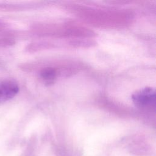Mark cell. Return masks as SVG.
Here are the masks:
<instances>
[{
  "label": "cell",
  "instance_id": "cell-3",
  "mask_svg": "<svg viewBox=\"0 0 156 156\" xmlns=\"http://www.w3.org/2000/svg\"><path fill=\"white\" fill-rule=\"evenodd\" d=\"M41 78L47 82H51L54 80L56 77V72L52 68H46L41 70L40 73Z\"/></svg>",
  "mask_w": 156,
  "mask_h": 156
},
{
  "label": "cell",
  "instance_id": "cell-2",
  "mask_svg": "<svg viewBox=\"0 0 156 156\" xmlns=\"http://www.w3.org/2000/svg\"><path fill=\"white\" fill-rule=\"evenodd\" d=\"M19 91L18 84L10 80L0 81V103L13 98Z\"/></svg>",
  "mask_w": 156,
  "mask_h": 156
},
{
  "label": "cell",
  "instance_id": "cell-1",
  "mask_svg": "<svg viewBox=\"0 0 156 156\" xmlns=\"http://www.w3.org/2000/svg\"><path fill=\"white\" fill-rule=\"evenodd\" d=\"M132 99L138 107L142 108L155 107V90L151 87H145L134 93L132 96Z\"/></svg>",
  "mask_w": 156,
  "mask_h": 156
}]
</instances>
